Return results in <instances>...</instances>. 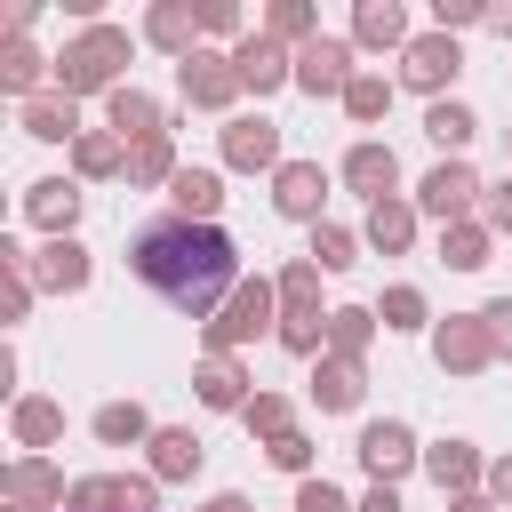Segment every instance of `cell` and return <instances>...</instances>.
I'll return each mask as SVG.
<instances>
[{
	"instance_id": "6da1fadb",
	"label": "cell",
	"mask_w": 512,
	"mask_h": 512,
	"mask_svg": "<svg viewBox=\"0 0 512 512\" xmlns=\"http://www.w3.org/2000/svg\"><path fill=\"white\" fill-rule=\"evenodd\" d=\"M128 272L144 288H160L176 312H192L200 328L224 312V296L240 288V248L224 224H184V216H160L128 240Z\"/></svg>"
},
{
	"instance_id": "7a4b0ae2",
	"label": "cell",
	"mask_w": 512,
	"mask_h": 512,
	"mask_svg": "<svg viewBox=\"0 0 512 512\" xmlns=\"http://www.w3.org/2000/svg\"><path fill=\"white\" fill-rule=\"evenodd\" d=\"M120 64H128V32L120 24H88L80 40H64L56 56V88L80 104V96H112L120 88Z\"/></svg>"
},
{
	"instance_id": "3957f363",
	"label": "cell",
	"mask_w": 512,
	"mask_h": 512,
	"mask_svg": "<svg viewBox=\"0 0 512 512\" xmlns=\"http://www.w3.org/2000/svg\"><path fill=\"white\" fill-rule=\"evenodd\" d=\"M264 328H280V288H272L264 272H248V280L224 296V312L200 328V344H208V352H240V344H256Z\"/></svg>"
},
{
	"instance_id": "277c9868",
	"label": "cell",
	"mask_w": 512,
	"mask_h": 512,
	"mask_svg": "<svg viewBox=\"0 0 512 512\" xmlns=\"http://www.w3.org/2000/svg\"><path fill=\"white\" fill-rule=\"evenodd\" d=\"M480 200H488V184L472 176V160H440V168H424V184H416V208L440 216V232H448V224H472Z\"/></svg>"
},
{
	"instance_id": "5b68a950",
	"label": "cell",
	"mask_w": 512,
	"mask_h": 512,
	"mask_svg": "<svg viewBox=\"0 0 512 512\" xmlns=\"http://www.w3.org/2000/svg\"><path fill=\"white\" fill-rule=\"evenodd\" d=\"M456 72H464V48H456V32H416L408 48H400V80L416 88V96H448L456 88Z\"/></svg>"
},
{
	"instance_id": "8992f818",
	"label": "cell",
	"mask_w": 512,
	"mask_h": 512,
	"mask_svg": "<svg viewBox=\"0 0 512 512\" xmlns=\"http://www.w3.org/2000/svg\"><path fill=\"white\" fill-rule=\"evenodd\" d=\"M352 456H360V472H368L376 488H392L408 464H424V448H416V432H408L400 416H376V424H360V448H352Z\"/></svg>"
},
{
	"instance_id": "52a82bcc",
	"label": "cell",
	"mask_w": 512,
	"mask_h": 512,
	"mask_svg": "<svg viewBox=\"0 0 512 512\" xmlns=\"http://www.w3.org/2000/svg\"><path fill=\"white\" fill-rule=\"evenodd\" d=\"M176 88H184V104H200V112H232V96H240L232 48H192V56L176 64Z\"/></svg>"
},
{
	"instance_id": "ba28073f",
	"label": "cell",
	"mask_w": 512,
	"mask_h": 512,
	"mask_svg": "<svg viewBox=\"0 0 512 512\" xmlns=\"http://www.w3.org/2000/svg\"><path fill=\"white\" fill-rule=\"evenodd\" d=\"M224 168H240V176H256V168H288L280 160V120H264V112H232L224 120Z\"/></svg>"
},
{
	"instance_id": "9c48e42d",
	"label": "cell",
	"mask_w": 512,
	"mask_h": 512,
	"mask_svg": "<svg viewBox=\"0 0 512 512\" xmlns=\"http://www.w3.org/2000/svg\"><path fill=\"white\" fill-rule=\"evenodd\" d=\"M232 72H240V88L280 96V88H296V48H280L272 32H248V40L232 48Z\"/></svg>"
},
{
	"instance_id": "30bf717a",
	"label": "cell",
	"mask_w": 512,
	"mask_h": 512,
	"mask_svg": "<svg viewBox=\"0 0 512 512\" xmlns=\"http://www.w3.org/2000/svg\"><path fill=\"white\" fill-rule=\"evenodd\" d=\"M360 72H352V40H336V32H320L312 48H296V88L304 96H344Z\"/></svg>"
},
{
	"instance_id": "8fae6325",
	"label": "cell",
	"mask_w": 512,
	"mask_h": 512,
	"mask_svg": "<svg viewBox=\"0 0 512 512\" xmlns=\"http://www.w3.org/2000/svg\"><path fill=\"white\" fill-rule=\"evenodd\" d=\"M432 360L448 368V376H480L496 352H488V328H480V312H448L440 328H432Z\"/></svg>"
},
{
	"instance_id": "7c38bea8",
	"label": "cell",
	"mask_w": 512,
	"mask_h": 512,
	"mask_svg": "<svg viewBox=\"0 0 512 512\" xmlns=\"http://www.w3.org/2000/svg\"><path fill=\"white\" fill-rule=\"evenodd\" d=\"M368 392V360H344V352H320L312 360V408L320 416H352Z\"/></svg>"
},
{
	"instance_id": "4fadbf2b",
	"label": "cell",
	"mask_w": 512,
	"mask_h": 512,
	"mask_svg": "<svg viewBox=\"0 0 512 512\" xmlns=\"http://www.w3.org/2000/svg\"><path fill=\"white\" fill-rule=\"evenodd\" d=\"M0 488H8V512H48V504H72V488H64V472H56L48 456H16V464L0 472Z\"/></svg>"
},
{
	"instance_id": "5bb4252c",
	"label": "cell",
	"mask_w": 512,
	"mask_h": 512,
	"mask_svg": "<svg viewBox=\"0 0 512 512\" xmlns=\"http://www.w3.org/2000/svg\"><path fill=\"white\" fill-rule=\"evenodd\" d=\"M200 32H208V24H200L192 0H152V8H144V40H152L160 56H176V64L200 48Z\"/></svg>"
},
{
	"instance_id": "9a60e30c",
	"label": "cell",
	"mask_w": 512,
	"mask_h": 512,
	"mask_svg": "<svg viewBox=\"0 0 512 512\" xmlns=\"http://www.w3.org/2000/svg\"><path fill=\"white\" fill-rule=\"evenodd\" d=\"M16 128H24L32 144H80V136H88V128H80V104H72L64 88H48V96L16 104Z\"/></svg>"
},
{
	"instance_id": "2e32d148",
	"label": "cell",
	"mask_w": 512,
	"mask_h": 512,
	"mask_svg": "<svg viewBox=\"0 0 512 512\" xmlns=\"http://www.w3.org/2000/svg\"><path fill=\"white\" fill-rule=\"evenodd\" d=\"M344 184L376 208V200H392V184H400V152L392 144H376V136H360L352 152H344Z\"/></svg>"
},
{
	"instance_id": "e0dca14e",
	"label": "cell",
	"mask_w": 512,
	"mask_h": 512,
	"mask_svg": "<svg viewBox=\"0 0 512 512\" xmlns=\"http://www.w3.org/2000/svg\"><path fill=\"white\" fill-rule=\"evenodd\" d=\"M320 200H328V168H320V160H288V168L272 176V208H280V216L320 224Z\"/></svg>"
},
{
	"instance_id": "ac0fdd59",
	"label": "cell",
	"mask_w": 512,
	"mask_h": 512,
	"mask_svg": "<svg viewBox=\"0 0 512 512\" xmlns=\"http://www.w3.org/2000/svg\"><path fill=\"white\" fill-rule=\"evenodd\" d=\"M192 392H200V408H224V416H240V408L256 400V384H248V368H240L232 352H208V360L192 368Z\"/></svg>"
},
{
	"instance_id": "d6986e66",
	"label": "cell",
	"mask_w": 512,
	"mask_h": 512,
	"mask_svg": "<svg viewBox=\"0 0 512 512\" xmlns=\"http://www.w3.org/2000/svg\"><path fill=\"white\" fill-rule=\"evenodd\" d=\"M424 472H432L440 496H480V480H488V464H480L472 440H432L424 448Z\"/></svg>"
},
{
	"instance_id": "ffe728a7",
	"label": "cell",
	"mask_w": 512,
	"mask_h": 512,
	"mask_svg": "<svg viewBox=\"0 0 512 512\" xmlns=\"http://www.w3.org/2000/svg\"><path fill=\"white\" fill-rule=\"evenodd\" d=\"M104 128H112L120 144H152V136H168V120H160V104H152L144 88H128V80H120V88L104 96Z\"/></svg>"
},
{
	"instance_id": "44dd1931",
	"label": "cell",
	"mask_w": 512,
	"mask_h": 512,
	"mask_svg": "<svg viewBox=\"0 0 512 512\" xmlns=\"http://www.w3.org/2000/svg\"><path fill=\"white\" fill-rule=\"evenodd\" d=\"M24 216H32L48 240H72V224H80V184H64V176L24 184Z\"/></svg>"
},
{
	"instance_id": "7402d4cb",
	"label": "cell",
	"mask_w": 512,
	"mask_h": 512,
	"mask_svg": "<svg viewBox=\"0 0 512 512\" xmlns=\"http://www.w3.org/2000/svg\"><path fill=\"white\" fill-rule=\"evenodd\" d=\"M168 208H176L184 224H216V216H224V176H216V168H176Z\"/></svg>"
},
{
	"instance_id": "603a6c76",
	"label": "cell",
	"mask_w": 512,
	"mask_h": 512,
	"mask_svg": "<svg viewBox=\"0 0 512 512\" xmlns=\"http://www.w3.org/2000/svg\"><path fill=\"white\" fill-rule=\"evenodd\" d=\"M24 272H32V288L72 296V288H88V272H96V264H88V248H80V240H48V248H40Z\"/></svg>"
},
{
	"instance_id": "cb8c5ba5",
	"label": "cell",
	"mask_w": 512,
	"mask_h": 512,
	"mask_svg": "<svg viewBox=\"0 0 512 512\" xmlns=\"http://www.w3.org/2000/svg\"><path fill=\"white\" fill-rule=\"evenodd\" d=\"M408 8L400 0H360L352 8V48H408Z\"/></svg>"
},
{
	"instance_id": "d4e9b609",
	"label": "cell",
	"mask_w": 512,
	"mask_h": 512,
	"mask_svg": "<svg viewBox=\"0 0 512 512\" xmlns=\"http://www.w3.org/2000/svg\"><path fill=\"white\" fill-rule=\"evenodd\" d=\"M48 72H56V56H40V48L24 40V32H8V48H0V88H8L16 104H32Z\"/></svg>"
},
{
	"instance_id": "484cf974",
	"label": "cell",
	"mask_w": 512,
	"mask_h": 512,
	"mask_svg": "<svg viewBox=\"0 0 512 512\" xmlns=\"http://www.w3.org/2000/svg\"><path fill=\"white\" fill-rule=\"evenodd\" d=\"M360 240H368L376 256H408V248H416V208H408L400 192H392V200H376V208H368V224H360Z\"/></svg>"
},
{
	"instance_id": "4316f807",
	"label": "cell",
	"mask_w": 512,
	"mask_h": 512,
	"mask_svg": "<svg viewBox=\"0 0 512 512\" xmlns=\"http://www.w3.org/2000/svg\"><path fill=\"white\" fill-rule=\"evenodd\" d=\"M144 448H152V480H192V472L208 464V448L192 440V424H160Z\"/></svg>"
},
{
	"instance_id": "83f0119b",
	"label": "cell",
	"mask_w": 512,
	"mask_h": 512,
	"mask_svg": "<svg viewBox=\"0 0 512 512\" xmlns=\"http://www.w3.org/2000/svg\"><path fill=\"white\" fill-rule=\"evenodd\" d=\"M72 176H80V184H104V176H128V144H120L112 128H88V136L72 144Z\"/></svg>"
},
{
	"instance_id": "f1b7e54d",
	"label": "cell",
	"mask_w": 512,
	"mask_h": 512,
	"mask_svg": "<svg viewBox=\"0 0 512 512\" xmlns=\"http://www.w3.org/2000/svg\"><path fill=\"white\" fill-rule=\"evenodd\" d=\"M424 136L448 152V160H464V144L480 136V120H472V104H456V96H440V104H424Z\"/></svg>"
},
{
	"instance_id": "f546056e",
	"label": "cell",
	"mask_w": 512,
	"mask_h": 512,
	"mask_svg": "<svg viewBox=\"0 0 512 512\" xmlns=\"http://www.w3.org/2000/svg\"><path fill=\"white\" fill-rule=\"evenodd\" d=\"M8 432H16V448H32V456H40L48 440H64V408L32 392V400H16V416H8Z\"/></svg>"
},
{
	"instance_id": "4dcf8cb0",
	"label": "cell",
	"mask_w": 512,
	"mask_h": 512,
	"mask_svg": "<svg viewBox=\"0 0 512 512\" xmlns=\"http://www.w3.org/2000/svg\"><path fill=\"white\" fill-rule=\"evenodd\" d=\"M488 248H496V232H488L480 216L440 232V264H448V272H480V264H488Z\"/></svg>"
},
{
	"instance_id": "1f68e13d",
	"label": "cell",
	"mask_w": 512,
	"mask_h": 512,
	"mask_svg": "<svg viewBox=\"0 0 512 512\" xmlns=\"http://www.w3.org/2000/svg\"><path fill=\"white\" fill-rule=\"evenodd\" d=\"M368 344H376V312H368V304H336V312H328V352L368 360Z\"/></svg>"
},
{
	"instance_id": "d6a6232c",
	"label": "cell",
	"mask_w": 512,
	"mask_h": 512,
	"mask_svg": "<svg viewBox=\"0 0 512 512\" xmlns=\"http://www.w3.org/2000/svg\"><path fill=\"white\" fill-rule=\"evenodd\" d=\"M152 432H160V424H152L136 400H104V408H96V440H104V448H136V440H152Z\"/></svg>"
},
{
	"instance_id": "836d02e7",
	"label": "cell",
	"mask_w": 512,
	"mask_h": 512,
	"mask_svg": "<svg viewBox=\"0 0 512 512\" xmlns=\"http://www.w3.org/2000/svg\"><path fill=\"white\" fill-rule=\"evenodd\" d=\"M264 32H272L280 48H312V40H320V8H312V0H272Z\"/></svg>"
},
{
	"instance_id": "e575fe53",
	"label": "cell",
	"mask_w": 512,
	"mask_h": 512,
	"mask_svg": "<svg viewBox=\"0 0 512 512\" xmlns=\"http://www.w3.org/2000/svg\"><path fill=\"white\" fill-rule=\"evenodd\" d=\"M176 144L168 136H152V144H128V184H176Z\"/></svg>"
},
{
	"instance_id": "d590c367",
	"label": "cell",
	"mask_w": 512,
	"mask_h": 512,
	"mask_svg": "<svg viewBox=\"0 0 512 512\" xmlns=\"http://www.w3.org/2000/svg\"><path fill=\"white\" fill-rule=\"evenodd\" d=\"M280 312H320V264L312 256H296V264H280Z\"/></svg>"
},
{
	"instance_id": "8d00e7d4",
	"label": "cell",
	"mask_w": 512,
	"mask_h": 512,
	"mask_svg": "<svg viewBox=\"0 0 512 512\" xmlns=\"http://www.w3.org/2000/svg\"><path fill=\"white\" fill-rule=\"evenodd\" d=\"M344 112H352L360 128H368V120H384V112H392V80H384V72H360V80L344 88Z\"/></svg>"
},
{
	"instance_id": "74e56055",
	"label": "cell",
	"mask_w": 512,
	"mask_h": 512,
	"mask_svg": "<svg viewBox=\"0 0 512 512\" xmlns=\"http://www.w3.org/2000/svg\"><path fill=\"white\" fill-rule=\"evenodd\" d=\"M312 264H320V272H352V264H360V240H352L344 224H312Z\"/></svg>"
},
{
	"instance_id": "f35d334b",
	"label": "cell",
	"mask_w": 512,
	"mask_h": 512,
	"mask_svg": "<svg viewBox=\"0 0 512 512\" xmlns=\"http://www.w3.org/2000/svg\"><path fill=\"white\" fill-rule=\"evenodd\" d=\"M240 424H248V432H256L264 448H272L280 432H296V424H288V400H280V392H256V400L240 408Z\"/></svg>"
},
{
	"instance_id": "ab89813d",
	"label": "cell",
	"mask_w": 512,
	"mask_h": 512,
	"mask_svg": "<svg viewBox=\"0 0 512 512\" xmlns=\"http://www.w3.org/2000/svg\"><path fill=\"white\" fill-rule=\"evenodd\" d=\"M376 320H384V328H400V336H408V328H424V320H432V312H424V288H384Z\"/></svg>"
},
{
	"instance_id": "60d3db41",
	"label": "cell",
	"mask_w": 512,
	"mask_h": 512,
	"mask_svg": "<svg viewBox=\"0 0 512 512\" xmlns=\"http://www.w3.org/2000/svg\"><path fill=\"white\" fill-rule=\"evenodd\" d=\"M64 512H120V472H88L72 480V504Z\"/></svg>"
},
{
	"instance_id": "b9f144b4",
	"label": "cell",
	"mask_w": 512,
	"mask_h": 512,
	"mask_svg": "<svg viewBox=\"0 0 512 512\" xmlns=\"http://www.w3.org/2000/svg\"><path fill=\"white\" fill-rule=\"evenodd\" d=\"M280 472H296V480H312V432H280L272 448H264Z\"/></svg>"
},
{
	"instance_id": "7bdbcfd3",
	"label": "cell",
	"mask_w": 512,
	"mask_h": 512,
	"mask_svg": "<svg viewBox=\"0 0 512 512\" xmlns=\"http://www.w3.org/2000/svg\"><path fill=\"white\" fill-rule=\"evenodd\" d=\"M480 328H488V352L512 360V296H488V304H480Z\"/></svg>"
},
{
	"instance_id": "ee69618b",
	"label": "cell",
	"mask_w": 512,
	"mask_h": 512,
	"mask_svg": "<svg viewBox=\"0 0 512 512\" xmlns=\"http://www.w3.org/2000/svg\"><path fill=\"white\" fill-rule=\"evenodd\" d=\"M464 24H488L480 0H432V32H464Z\"/></svg>"
},
{
	"instance_id": "f6af8a7d",
	"label": "cell",
	"mask_w": 512,
	"mask_h": 512,
	"mask_svg": "<svg viewBox=\"0 0 512 512\" xmlns=\"http://www.w3.org/2000/svg\"><path fill=\"white\" fill-rule=\"evenodd\" d=\"M296 512H352L336 480H296Z\"/></svg>"
},
{
	"instance_id": "bcb514c9",
	"label": "cell",
	"mask_w": 512,
	"mask_h": 512,
	"mask_svg": "<svg viewBox=\"0 0 512 512\" xmlns=\"http://www.w3.org/2000/svg\"><path fill=\"white\" fill-rule=\"evenodd\" d=\"M200 24H208L216 40H232V48L248 40V32H240V8H232V0H200Z\"/></svg>"
},
{
	"instance_id": "7dc6e473",
	"label": "cell",
	"mask_w": 512,
	"mask_h": 512,
	"mask_svg": "<svg viewBox=\"0 0 512 512\" xmlns=\"http://www.w3.org/2000/svg\"><path fill=\"white\" fill-rule=\"evenodd\" d=\"M480 224H488L496 240L512 232V176H504V184H488V200H480Z\"/></svg>"
},
{
	"instance_id": "c3c4849f",
	"label": "cell",
	"mask_w": 512,
	"mask_h": 512,
	"mask_svg": "<svg viewBox=\"0 0 512 512\" xmlns=\"http://www.w3.org/2000/svg\"><path fill=\"white\" fill-rule=\"evenodd\" d=\"M488 496H496V504H512V456H496V464H488Z\"/></svg>"
},
{
	"instance_id": "681fc988",
	"label": "cell",
	"mask_w": 512,
	"mask_h": 512,
	"mask_svg": "<svg viewBox=\"0 0 512 512\" xmlns=\"http://www.w3.org/2000/svg\"><path fill=\"white\" fill-rule=\"evenodd\" d=\"M360 512H400V488H368V496H360Z\"/></svg>"
},
{
	"instance_id": "f907efd6",
	"label": "cell",
	"mask_w": 512,
	"mask_h": 512,
	"mask_svg": "<svg viewBox=\"0 0 512 512\" xmlns=\"http://www.w3.org/2000/svg\"><path fill=\"white\" fill-rule=\"evenodd\" d=\"M448 512H496V496H448Z\"/></svg>"
},
{
	"instance_id": "816d5d0a",
	"label": "cell",
	"mask_w": 512,
	"mask_h": 512,
	"mask_svg": "<svg viewBox=\"0 0 512 512\" xmlns=\"http://www.w3.org/2000/svg\"><path fill=\"white\" fill-rule=\"evenodd\" d=\"M200 512H248V496H232V488H224V496H208Z\"/></svg>"
},
{
	"instance_id": "f5cc1de1",
	"label": "cell",
	"mask_w": 512,
	"mask_h": 512,
	"mask_svg": "<svg viewBox=\"0 0 512 512\" xmlns=\"http://www.w3.org/2000/svg\"><path fill=\"white\" fill-rule=\"evenodd\" d=\"M488 24H496V32H504V40H512V8H488Z\"/></svg>"
},
{
	"instance_id": "db71d44e",
	"label": "cell",
	"mask_w": 512,
	"mask_h": 512,
	"mask_svg": "<svg viewBox=\"0 0 512 512\" xmlns=\"http://www.w3.org/2000/svg\"><path fill=\"white\" fill-rule=\"evenodd\" d=\"M504 152H512V128H504Z\"/></svg>"
}]
</instances>
